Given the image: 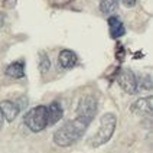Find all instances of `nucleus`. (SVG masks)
<instances>
[{"label": "nucleus", "instance_id": "7", "mask_svg": "<svg viewBox=\"0 0 153 153\" xmlns=\"http://www.w3.org/2000/svg\"><path fill=\"white\" fill-rule=\"evenodd\" d=\"M0 113L3 116V119L7 120L9 123H12L13 120L16 119L20 113V108L16 102L10 101V100H3L0 102Z\"/></svg>", "mask_w": 153, "mask_h": 153}, {"label": "nucleus", "instance_id": "1", "mask_svg": "<svg viewBox=\"0 0 153 153\" xmlns=\"http://www.w3.org/2000/svg\"><path fill=\"white\" fill-rule=\"evenodd\" d=\"M87 128L88 124H85L82 120L75 117L71 121H67L53 133V143L59 147H68L84 136Z\"/></svg>", "mask_w": 153, "mask_h": 153}, {"label": "nucleus", "instance_id": "16", "mask_svg": "<svg viewBox=\"0 0 153 153\" xmlns=\"http://www.w3.org/2000/svg\"><path fill=\"white\" fill-rule=\"evenodd\" d=\"M16 104L19 105V108L22 110V108H25L26 105H27V98H23V97H22V98H19L16 101Z\"/></svg>", "mask_w": 153, "mask_h": 153}, {"label": "nucleus", "instance_id": "6", "mask_svg": "<svg viewBox=\"0 0 153 153\" xmlns=\"http://www.w3.org/2000/svg\"><path fill=\"white\" fill-rule=\"evenodd\" d=\"M152 111H153V100L152 95H147L143 98H139L131 104V113L136 114L139 117L150 120L152 119Z\"/></svg>", "mask_w": 153, "mask_h": 153}, {"label": "nucleus", "instance_id": "10", "mask_svg": "<svg viewBox=\"0 0 153 153\" xmlns=\"http://www.w3.org/2000/svg\"><path fill=\"white\" fill-rule=\"evenodd\" d=\"M107 22H108V27H110V36L113 39L121 38L123 35L126 33V27H124L123 22L117 16H110L107 19Z\"/></svg>", "mask_w": 153, "mask_h": 153}, {"label": "nucleus", "instance_id": "2", "mask_svg": "<svg viewBox=\"0 0 153 153\" xmlns=\"http://www.w3.org/2000/svg\"><path fill=\"white\" fill-rule=\"evenodd\" d=\"M117 127V119L113 113H105L102 114L100 119V127L98 131L90 137L88 145L91 147H100V146L105 145L107 142H110V139L114 134V130Z\"/></svg>", "mask_w": 153, "mask_h": 153}, {"label": "nucleus", "instance_id": "12", "mask_svg": "<svg viewBox=\"0 0 153 153\" xmlns=\"http://www.w3.org/2000/svg\"><path fill=\"white\" fill-rule=\"evenodd\" d=\"M120 0H101L100 3V10L104 15H111L113 12H116V9L119 7Z\"/></svg>", "mask_w": 153, "mask_h": 153}, {"label": "nucleus", "instance_id": "8", "mask_svg": "<svg viewBox=\"0 0 153 153\" xmlns=\"http://www.w3.org/2000/svg\"><path fill=\"white\" fill-rule=\"evenodd\" d=\"M78 62V56L74 51L71 49H62L58 55V65L62 69H71L74 68Z\"/></svg>", "mask_w": 153, "mask_h": 153}, {"label": "nucleus", "instance_id": "17", "mask_svg": "<svg viewBox=\"0 0 153 153\" xmlns=\"http://www.w3.org/2000/svg\"><path fill=\"white\" fill-rule=\"evenodd\" d=\"M123 1V4L126 6V7H133L134 4H136L137 0H121Z\"/></svg>", "mask_w": 153, "mask_h": 153}, {"label": "nucleus", "instance_id": "5", "mask_svg": "<svg viewBox=\"0 0 153 153\" xmlns=\"http://www.w3.org/2000/svg\"><path fill=\"white\" fill-rule=\"evenodd\" d=\"M117 84L127 94H137V76L130 69H120L116 75Z\"/></svg>", "mask_w": 153, "mask_h": 153}, {"label": "nucleus", "instance_id": "19", "mask_svg": "<svg viewBox=\"0 0 153 153\" xmlns=\"http://www.w3.org/2000/svg\"><path fill=\"white\" fill-rule=\"evenodd\" d=\"M3 124H4V119H3V116H1V113H0V128L3 127Z\"/></svg>", "mask_w": 153, "mask_h": 153}, {"label": "nucleus", "instance_id": "4", "mask_svg": "<svg viewBox=\"0 0 153 153\" xmlns=\"http://www.w3.org/2000/svg\"><path fill=\"white\" fill-rule=\"evenodd\" d=\"M98 102H97V98L94 97L93 94H87L84 95L79 102H78V108H76V117L79 120H82L85 124H91L93 119L97 114V107Z\"/></svg>", "mask_w": 153, "mask_h": 153}, {"label": "nucleus", "instance_id": "13", "mask_svg": "<svg viewBox=\"0 0 153 153\" xmlns=\"http://www.w3.org/2000/svg\"><path fill=\"white\" fill-rule=\"evenodd\" d=\"M152 90V76L143 75L137 78V93L139 91H150Z\"/></svg>", "mask_w": 153, "mask_h": 153}, {"label": "nucleus", "instance_id": "9", "mask_svg": "<svg viewBox=\"0 0 153 153\" xmlns=\"http://www.w3.org/2000/svg\"><path fill=\"white\" fill-rule=\"evenodd\" d=\"M46 116H48V126H53L56 124L62 116H64V110L59 101H52L48 107H46Z\"/></svg>", "mask_w": 153, "mask_h": 153}, {"label": "nucleus", "instance_id": "15", "mask_svg": "<svg viewBox=\"0 0 153 153\" xmlns=\"http://www.w3.org/2000/svg\"><path fill=\"white\" fill-rule=\"evenodd\" d=\"M124 55H126V51H124L123 45L119 43V48H117V51H116V58H117V61H119V62H123V61H124Z\"/></svg>", "mask_w": 153, "mask_h": 153}, {"label": "nucleus", "instance_id": "14", "mask_svg": "<svg viewBox=\"0 0 153 153\" xmlns=\"http://www.w3.org/2000/svg\"><path fill=\"white\" fill-rule=\"evenodd\" d=\"M49 68H51V59H49L48 53L39 52V71H41V74H46Z\"/></svg>", "mask_w": 153, "mask_h": 153}, {"label": "nucleus", "instance_id": "3", "mask_svg": "<svg viewBox=\"0 0 153 153\" xmlns=\"http://www.w3.org/2000/svg\"><path fill=\"white\" fill-rule=\"evenodd\" d=\"M25 124L33 133H39L48 127V116H46V105H38L29 110L25 114Z\"/></svg>", "mask_w": 153, "mask_h": 153}, {"label": "nucleus", "instance_id": "18", "mask_svg": "<svg viewBox=\"0 0 153 153\" xmlns=\"http://www.w3.org/2000/svg\"><path fill=\"white\" fill-rule=\"evenodd\" d=\"M3 26H4V15L0 12V29H1Z\"/></svg>", "mask_w": 153, "mask_h": 153}, {"label": "nucleus", "instance_id": "11", "mask_svg": "<svg viewBox=\"0 0 153 153\" xmlns=\"http://www.w3.org/2000/svg\"><path fill=\"white\" fill-rule=\"evenodd\" d=\"M6 75L15 79H20L25 76V61H16L12 62L6 68Z\"/></svg>", "mask_w": 153, "mask_h": 153}]
</instances>
